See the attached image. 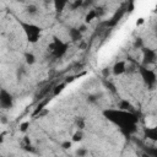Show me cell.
I'll return each instance as SVG.
<instances>
[{
  "instance_id": "obj_1",
  "label": "cell",
  "mask_w": 157,
  "mask_h": 157,
  "mask_svg": "<svg viewBox=\"0 0 157 157\" xmlns=\"http://www.w3.org/2000/svg\"><path fill=\"white\" fill-rule=\"evenodd\" d=\"M103 115L110 120L113 124L118 125L121 131L130 134L134 132L136 129V124L139 121V118L132 112L120 110V109H108L103 112Z\"/></svg>"
},
{
  "instance_id": "obj_2",
  "label": "cell",
  "mask_w": 157,
  "mask_h": 157,
  "mask_svg": "<svg viewBox=\"0 0 157 157\" xmlns=\"http://www.w3.org/2000/svg\"><path fill=\"white\" fill-rule=\"evenodd\" d=\"M26 38L29 43H37L40 38V33H42V28L34 23H28V22H20Z\"/></svg>"
},
{
  "instance_id": "obj_3",
  "label": "cell",
  "mask_w": 157,
  "mask_h": 157,
  "mask_svg": "<svg viewBox=\"0 0 157 157\" xmlns=\"http://www.w3.org/2000/svg\"><path fill=\"white\" fill-rule=\"evenodd\" d=\"M48 49L50 50V54H52L53 58L59 59V58H61V56L66 53V50H67V44H66L65 42H63L61 39L54 37V38H53V42L49 44Z\"/></svg>"
},
{
  "instance_id": "obj_4",
  "label": "cell",
  "mask_w": 157,
  "mask_h": 157,
  "mask_svg": "<svg viewBox=\"0 0 157 157\" xmlns=\"http://www.w3.org/2000/svg\"><path fill=\"white\" fill-rule=\"evenodd\" d=\"M137 70H139V72H140V75H141L142 80H144L145 85H146L150 90L155 88V86L157 85V76H156L155 71H152V70L147 69V67H146V66H144V65L139 66V67H137Z\"/></svg>"
},
{
  "instance_id": "obj_5",
  "label": "cell",
  "mask_w": 157,
  "mask_h": 157,
  "mask_svg": "<svg viewBox=\"0 0 157 157\" xmlns=\"http://www.w3.org/2000/svg\"><path fill=\"white\" fill-rule=\"evenodd\" d=\"M0 105L2 109H10L13 105V97L5 88H1L0 91Z\"/></svg>"
},
{
  "instance_id": "obj_6",
  "label": "cell",
  "mask_w": 157,
  "mask_h": 157,
  "mask_svg": "<svg viewBox=\"0 0 157 157\" xmlns=\"http://www.w3.org/2000/svg\"><path fill=\"white\" fill-rule=\"evenodd\" d=\"M157 60V53L153 49L150 48H142V65L147 66L150 64H153Z\"/></svg>"
},
{
  "instance_id": "obj_7",
  "label": "cell",
  "mask_w": 157,
  "mask_h": 157,
  "mask_svg": "<svg viewBox=\"0 0 157 157\" xmlns=\"http://www.w3.org/2000/svg\"><path fill=\"white\" fill-rule=\"evenodd\" d=\"M129 4V2H128ZM128 4H125V6H123V7H120L118 11H115V13L113 15V17L109 20V21H107L104 25L107 26V27H113V26H115L119 21H120V18L124 16V13H125V10H128Z\"/></svg>"
},
{
  "instance_id": "obj_8",
  "label": "cell",
  "mask_w": 157,
  "mask_h": 157,
  "mask_svg": "<svg viewBox=\"0 0 157 157\" xmlns=\"http://www.w3.org/2000/svg\"><path fill=\"white\" fill-rule=\"evenodd\" d=\"M126 71H128L126 61H124V60L117 61V63L113 65V67H112V72H113V75H115V76L123 75V74H124V72H126Z\"/></svg>"
},
{
  "instance_id": "obj_9",
  "label": "cell",
  "mask_w": 157,
  "mask_h": 157,
  "mask_svg": "<svg viewBox=\"0 0 157 157\" xmlns=\"http://www.w3.org/2000/svg\"><path fill=\"white\" fill-rule=\"evenodd\" d=\"M69 37H70V39H71L72 42H77V40H80V39L82 38V33H81V31H80L78 28L71 27V28L69 29Z\"/></svg>"
},
{
  "instance_id": "obj_10",
  "label": "cell",
  "mask_w": 157,
  "mask_h": 157,
  "mask_svg": "<svg viewBox=\"0 0 157 157\" xmlns=\"http://www.w3.org/2000/svg\"><path fill=\"white\" fill-rule=\"evenodd\" d=\"M145 136L152 141H157V125L152 128H147L145 130Z\"/></svg>"
},
{
  "instance_id": "obj_11",
  "label": "cell",
  "mask_w": 157,
  "mask_h": 157,
  "mask_svg": "<svg viewBox=\"0 0 157 157\" xmlns=\"http://www.w3.org/2000/svg\"><path fill=\"white\" fill-rule=\"evenodd\" d=\"M118 109H120V110H126V112H132V105L130 104V102L129 101H126V99H121L120 102H119V104H118Z\"/></svg>"
},
{
  "instance_id": "obj_12",
  "label": "cell",
  "mask_w": 157,
  "mask_h": 157,
  "mask_svg": "<svg viewBox=\"0 0 157 157\" xmlns=\"http://www.w3.org/2000/svg\"><path fill=\"white\" fill-rule=\"evenodd\" d=\"M67 5H69L67 1H61V0H56V1H54V9H55L56 12H61Z\"/></svg>"
},
{
  "instance_id": "obj_13",
  "label": "cell",
  "mask_w": 157,
  "mask_h": 157,
  "mask_svg": "<svg viewBox=\"0 0 157 157\" xmlns=\"http://www.w3.org/2000/svg\"><path fill=\"white\" fill-rule=\"evenodd\" d=\"M25 61H26L27 65H33V64L36 63V56H34V54H33V53H29V52L25 53Z\"/></svg>"
},
{
  "instance_id": "obj_14",
  "label": "cell",
  "mask_w": 157,
  "mask_h": 157,
  "mask_svg": "<svg viewBox=\"0 0 157 157\" xmlns=\"http://www.w3.org/2000/svg\"><path fill=\"white\" fill-rule=\"evenodd\" d=\"M94 18H97V12H96V10H88V12H87L86 16H85V21H86V22H91V21H93Z\"/></svg>"
},
{
  "instance_id": "obj_15",
  "label": "cell",
  "mask_w": 157,
  "mask_h": 157,
  "mask_svg": "<svg viewBox=\"0 0 157 157\" xmlns=\"http://www.w3.org/2000/svg\"><path fill=\"white\" fill-rule=\"evenodd\" d=\"M65 87H66V82H63V83H59V85L54 86V88H53V94H54V96H58L59 93H61V92L64 91Z\"/></svg>"
},
{
  "instance_id": "obj_16",
  "label": "cell",
  "mask_w": 157,
  "mask_h": 157,
  "mask_svg": "<svg viewBox=\"0 0 157 157\" xmlns=\"http://www.w3.org/2000/svg\"><path fill=\"white\" fill-rule=\"evenodd\" d=\"M82 139H83V132H82V130H77V131L72 135V141H74V142H80Z\"/></svg>"
},
{
  "instance_id": "obj_17",
  "label": "cell",
  "mask_w": 157,
  "mask_h": 157,
  "mask_svg": "<svg viewBox=\"0 0 157 157\" xmlns=\"http://www.w3.org/2000/svg\"><path fill=\"white\" fill-rule=\"evenodd\" d=\"M26 11H27V13H29V15H36V13L38 12V7H37V5H34V4H29V5L27 6Z\"/></svg>"
},
{
  "instance_id": "obj_18",
  "label": "cell",
  "mask_w": 157,
  "mask_h": 157,
  "mask_svg": "<svg viewBox=\"0 0 157 157\" xmlns=\"http://www.w3.org/2000/svg\"><path fill=\"white\" fill-rule=\"evenodd\" d=\"M145 151L148 157H157V147H147Z\"/></svg>"
},
{
  "instance_id": "obj_19",
  "label": "cell",
  "mask_w": 157,
  "mask_h": 157,
  "mask_svg": "<svg viewBox=\"0 0 157 157\" xmlns=\"http://www.w3.org/2000/svg\"><path fill=\"white\" fill-rule=\"evenodd\" d=\"M87 153H88V151H87L86 148H83V147L77 148V151H76V156H77V157H86Z\"/></svg>"
},
{
  "instance_id": "obj_20",
  "label": "cell",
  "mask_w": 157,
  "mask_h": 157,
  "mask_svg": "<svg viewBox=\"0 0 157 157\" xmlns=\"http://www.w3.org/2000/svg\"><path fill=\"white\" fill-rule=\"evenodd\" d=\"M76 125H77V130H82L85 128V119L83 118H77Z\"/></svg>"
},
{
  "instance_id": "obj_21",
  "label": "cell",
  "mask_w": 157,
  "mask_h": 157,
  "mask_svg": "<svg viewBox=\"0 0 157 157\" xmlns=\"http://www.w3.org/2000/svg\"><path fill=\"white\" fill-rule=\"evenodd\" d=\"M98 101V94H90L87 97V102L88 103H96Z\"/></svg>"
},
{
  "instance_id": "obj_22",
  "label": "cell",
  "mask_w": 157,
  "mask_h": 157,
  "mask_svg": "<svg viewBox=\"0 0 157 157\" xmlns=\"http://www.w3.org/2000/svg\"><path fill=\"white\" fill-rule=\"evenodd\" d=\"M28 128H29V121H23V123L20 125V131L25 132V131H27Z\"/></svg>"
},
{
  "instance_id": "obj_23",
  "label": "cell",
  "mask_w": 157,
  "mask_h": 157,
  "mask_svg": "<svg viewBox=\"0 0 157 157\" xmlns=\"http://www.w3.org/2000/svg\"><path fill=\"white\" fill-rule=\"evenodd\" d=\"M70 6H71V9H72V10H75V9H77V7L83 6V2H82L81 0H78V1H74V2H72Z\"/></svg>"
},
{
  "instance_id": "obj_24",
  "label": "cell",
  "mask_w": 157,
  "mask_h": 157,
  "mask_svg": "<svg viewBox=\"0 0 157 157\" xmlns=\"http://www.w3.org/2000/svg\"><path fill=\"white\" fill-rule=\"evenodd\" d=\"M25 74H26V69H25V66H20V67L17 69V77L21 78L22 75H25Z\"/></svg>"
},
{
  "instance_id": "obj_25",
  "label": "cell",
  "mask_w": 157,
  "mask_h": 157,
  "mask_svg": "<svg viewBox=\"0 0 157 157\" xmlns=\"http://www.w3.org/2000/svg\"><path fill=\"white\" fill-rule=\"evenodd\" d=\"M61 147H63L64 150H69V148L71 147V141H64V142L61 144Z\"/></svg>"
},
{
  "instance_id": "obj_26",
  "label": "cell",
  "mask_w": 157,
  "mask_h": 157,
  "mask_svg": "<svg viewBox=\"0 0 157 157\" xmlns=\"http://www.w3.org/2000/svg\"><path fill=\"white\" fill-rule=\"evenodd\" d=\"M135 47L136 48H142V39L141 38H137L135 40Z\"/></svg>"
},
{
  "instance_id": "obj_27",
  "label": "cell",
  "mask_w": 157,
  "mask_h": 157,
  "mask_svg": "<svg viewBox=\"0 0 157 157\" xmlns=\"http://www.w3.org/2000/svg\"><path fill=\"white\" fill-rule=\"evenodd\" d=\"M104 83H105V86H107V87H109V90H110L112 92H115V88H114V86H113V85H112L109 81H104Z\"/></svg>"
},
{
  "instance_id": "obj_28",
  "label": "cell",
  "mask_w": 157,
  "mask_h": 157,
  "mask_svg": "<svg viewBox=\"0 0 157 157\" xmlns=\"http://www.w3.org/2000/svg\"><path fill=\"white\" fill-rule=\"evenodd\" d=\"M144 22H145V20H144L142 17H140V18H139V21H136V26H140V25H142Z\"/></svg>"
},
{
  "instance_id": "obj_29",
  "label": "cell",
  "mask_w": 157,
  "mask_h": 157,
  "mask_svg": "<svg viewBox=\"0 0 157 157\" xmlns=\"http://www.w3.org/2000/svg\"><path fill=\"white\" fill-rule=\"evenodd\" d=\"M108 75H109V69H108V67H105V69L103 70V76H104V77H107Z\"/></svg>"
},
{
  "instance_id": "obj_30",
  "label": "cell",
  "mask_w": 157,
  "mask_h": 157,
  "mask_svg": "<svg viewBox=\"0 0 157 157\" xmlns=\"http://www.w3.org/2000/svg\"><path fill=\"white\" fill-rule=\"evenodd\" d=\"M78 29L81 31V33H83V32L86 31V26H85V25H82V26H80V27H78Z\"/></svg>"
},
{
  "instance_id": "obj_31",
  "label": "cell",
  "mask_w": 157,
  "mask_h": 157,
  "mask_svg": "<svg viewBox=\"0 0 157 157\" xmlns=\"http://www.w3.org/2000/svg\"><path fill=\"white\" fill-rule=\"evenodd\" d=\"M155 32H156V37H157V26H156V28H155Z\"/></svg>"
}]
</instances>
